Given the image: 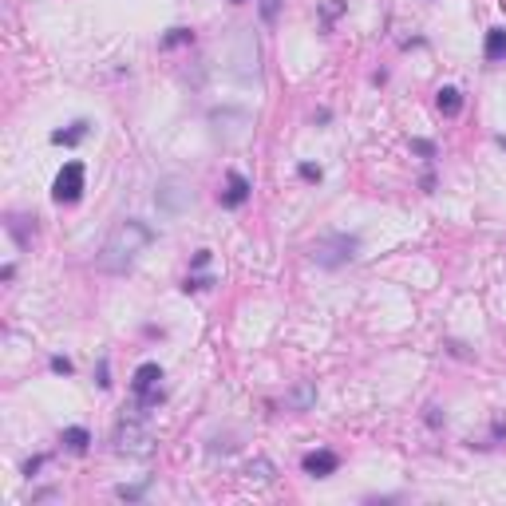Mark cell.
Listing matches in <instances>:
<instances>
[{
    "label": "cell",
    "mask_w": 506,
    "mask_h": 506,
    "mask_svg": "<svg viewBox=\"0 0 506 506\" xmlns=\"http://www.w3.org/2000/svg\"><path fill=\"white\" fill-rule=\"evenodd\" d=\"M435 103H439V111H443V115H459V111H463V95H459V87H439V99H435Z\"/></svg>",
    "instance_id": "7c38bea8"
},
{
    "label": "cell",
    "mask_w": 506,
    "mask_h": 506,
    "mask_svg": "<svg viewBox=\"0 0 506 506\" xmlns=\"http://www.w3.org/2000/svg\"><path fill=\"white\" fill-rule=\"evenodd\" d=\"M52 372H60V376H72V360H63V356H52Z\"/></svg>",
    "instance_id": "ac0fdd59"
},
{
    "label": "cell",
    "mask_w": 506,
    "mask_h": 506,
    "mask_svg": "<svg viewBox=\"0 0 506 506\" xmlns=\"http://www.w3.org/2000/svg\"><path fill=\"white\" fill-rule=\"evenodd\" d=\"M503 147H506V135H503Z\"/></svg>",
    "instance_id": "cb8c5ba5"
},
{
    "label": "cell",
    "mask_w": 506,
    "mask_h": 506,
    "mask_svg": "<svg viewBox=\"0 0 506 506\" xmlns=\"http://www.w3.org/2000/svg\"><path fill=\"white\" fill-rule=\"evenodd\" d=\"M194 32L190 28H171V36H162V48H178V44H190Z\"/></svg>",
    "instance_id": "5bb4252c"
},
{
    "label": "cell",
    "mask_w": 506,
    "mask_h": 506,
    "mask_svg": "<svg viewBox=\"0 0 506 506\" xmlns=\"http://www.w3.org/2000/svg\"><path fill=\"white\" fill-rule=\"evenodd\" d=\"M143 491H147V482H139V487H119V498H139Z\"/></svg>",
    "instance_id": "ffe728a7"
},
{
    "label": "cell",
    "mask_w": 506,
    "mask_h": 506,
    "mask_svg": "<svg viewBox=\"0 0 506 506\" xmlns=\"http://www.w3.org/2000/svg\"><path fill=\"white\" fill-rule=\"evenodd\" d=\"M155 443H159L155 432H150L139 416H131V420H123L119 427H115V451H119V455L147 459V455H155Z\"/></svg>",
    "instance_id": "7a4b0ae2"
},
{
    "label": "cell",
    "mask_w": 506,
    "mask_h": 506,
    "mask_svg": "<svg viewBox=\"0 0 506 506\" xmlns=\"http://www.w3.org/2000/svg\"><path fill=\"white\" fill-rule=\"evenodd\" d=\"M155 242V230L139 218H127L111 230V237L103 242V253H99V269L103 273H127L139 261V253Z\"/></svg>",
    "instance_id": "6da1fadb"
},
{
    "label": "cell",
    "mask_w": 506,
    "mask_h": 506,
    "mask_svg": "<svg viewBox=\"0 0 506 506\" xmlns=\"http://www.w3.org/2000/svg\"><path fill=\"white\" fill-rule=\"evenodd\" d=\"M87 119H79V123H72V131H56V135H52V143H60V147H75V143H84L87 139Z\"/></svg>",
    "instance_id": "8fae6325"
},
{
    "label": "cell",
    "mask_w": 506,
    "mask_h": 506,
    "mask_svg": "<svg viewBox=\"0 0 506 506\" xmlns=\"http://www.w3.org/2000/svg\"><path fill=\"white\" fill-rule=\"evenodd\" d=\"M356 249H360V242L352 234H324L313 242V261L321 269H340L345 261L356 258Z\"/></svg>",
    "instance_id": "3957f363"
},
{
    "label": "cell",
    "mask_w": 506,
    "mask_h": 506,
    "mask_svg": "<svg viewBox=\"0 0 506 506\" xmlns=\"http://www.w3.org/2000/svg\"><path fill=\"white\" fill-rule=\"evenodd\" d=\"M159 380H162V368L155 364V360H147V364H139L135 376H131V388H135V395L143 400V395L159 392Z\"/></svg>",
    "instance_id": "8992f818"
},
{
    "label": "cell",
    "mask_w": 506,
    "mask_h": 506,
    "mask_svg": "<svg viewBox=\"0 0 506 506\" xmlns=\"http://www.w3.org/2000/svg\"><path fill=\"white\" fill-rule=\"evenodd\" d=\"M336 467H340V459H336L333 451H309V455H305V475H313V479H324V475H333Z\"/></svg>",
    "instance_id": "52a82bcc"
},
{
    "label": "cell",
    "mask_w": 506,
    "mask_h": 506,
    "mask_svg": "<svg viewBox=\"0 0 506 506\" xmlns=\"http://www.w3.org/2000/svg\"><path fill=\"white\" fill-rule=\"evenodd\" d=\"M411 150L423 159H435V143H427V139H411Z\"/></svg>",
    "instance_id": "e0dca14e"
},
{
    "label": "cell",
    "mask_w": 506,
    "mask_h": 506,
    "mask_svg": "<svg viewBox=\"0 0 506 506\" xmlns=\"http://www.w3.org/2000/svg\"><path fill=\"white\" fill-rule=\"evenodd\" d=\"M155 202H159V210L166 214V218H178V214L194 202V194H190V186H186L182 178H162L159 190H155Z\"/></svg>",
    "instance_id": "5b68a950"
},
{
    "label": "cell",
    "mask_w": 506,
    "mask_h": 506,
    "mask_svg": "<svg viewBox=\"0 0 506 506\" xmlns=\"http://www.w3.org/2000/svg\"><path fill=\"white\" fill-rule=\"evenodd\" d=\"M313 400H317V392H313V384H301L293 395H289V404H293L297 411H305V408H313Z\"/></svg>",
    "instance_id": "4fadbf2b"
},
{
    "label": "cell",
    "mask_w": 506,
    "mask_h": 506,
    "mask_svg": "<svg viewBox=\"0 0 506 506\" xmlns=\"http://www.w3.org/2000/svg\"><path fill=\"white\" fill-rule=\"evenodd\" d=\"M277 8H281V0H261V20L273 24V20H277Z\"/></svg>",
    "instance_id": "2e32d148"
},
{
    "label": "cell",
    "mask_w": 506,
    "mask_h": 506,
    "mask_svg": "<svg viewBox=\"0 0 506 506\" xmlns=\"http://www.w3.org/2000/svg\"><path fill=\"white\" fill-rule=\"evenodd\" d=\"M99 388H111V380H107V360L99 364Z\"/></svg>",
    "instance_id": "603a6c76"
},
{
    "label": "cell",
    "mask_w": 506,
    "mask_h": 506,
    "mask_svg": "<svg viewBox=\"0 0 506 506\" xmlns=\"http://www.w3.org/2000/svg\"><path fill=\"white\" fill-rule=\"evenodd\" d=\"M345 13V4H340V0H329V4H321V16H324V24H333L336 16Z\"/></svg>",
    "instance_id": "9a60e30c"
},
{
    "label": "cell",
    "mask_w": 506,
    "mask_h": 506,
    "mask_svg": "<svg viewBox=\"0 0 506 506\" xmlns=\"http://www.w3.org/2000/svg\"><path fill=\"white\" fill-rule=\"evenodd\" d=\"M40 467H44V455H36V459H28V463H24V475H28V479H32V475H36Z\"/></svg>",
    "instance_id": "44dd1931"
},
{
    "label": "cell",
    "mask_w": 506,
    "mask_h": 506,
    "mask_svg": "<svg viewBox=\"0 0 506 506\" xmlns=\"http://www.w3.org/2000/svg\"><path fill=\"white\" fill-rule=\"evenodd\" d=\"M487 60H506V28H491V32H487Z\"/></svg>",
    "instance_id": "9c48e42d"
},
{
    "label": "cell",
    "mask_w": 506,
    "mask_h": 506,
    "mask_svg": "<svg viewBox=\"0 0 506 506\" xmlns=\"http://www.w3.org/2000/svg\"><path fill=\"white\" fill-rule=\"evenodd\" d=\"M210 265V249H198L194 253V269H206Z\"/></svg>",
    "instance_id": "7402d4cb"
},
{
    "label": "cell",
    "mask_w": 506,
    "mask_h": 506,
    "mask_svg": "<svg viewBox=\"0 0 506 506\" xmlns=\"http://www.w3.org/2000/svg\"><path fill=\"white\" fill-rule=\"evenodd\" d=\"M87 443H91V432H87V427H63V447H68V451L84 455Z\"/></svg>",
    "instance_id": "30bf717a"
},
{
    "label": "cell",
    "mask_w": 506,
    "mask_h": 506,
    "mask_svg": "<svg viewBox=\"0 0 506 506\" xmlns=\"http://www.w3.org/2000/svg\"><path fill=\"white\" fill-rule=\"evenodd\" d=\"M249 198V182H246V174H230V190H226L222 194V206H230V210H234V206H242V202H246Z\"/></svg>",
    "instance_id": "ba28073f"
},
{
    "label": "cell",
    "mask_w": 506,
    "mask_h": 506,
    "mask_svg": "<svg viewBox=\"0 0 506 506\" xmlns=\"http://www.w3.org/2000/svg\"><path fill=\"white\" fill-rule=\"evenodd\" d=\"M84 182H87L84 162H63V171L56 174V186H52V198H56L60 206H72V202L84 198Z\"/></svg>",
    "instance_id": "277c9868"
},
{
    "label": "cell",
    "mask_w": 506,
    "mask_h": 506,
    "mask_svg": "<svg viewBox=\"0 0 506 506\" xmlns=\"http://www.w3.org/2000/svg\"><path fill=\"white\" fill-rule=\"evenodd\" d=\"M301 178H309V182H321V166L305 162V166H301Z\"/></svg>",
    "instance_id": "d6986e66"
},
{
    "label": "cell",
    "mask_w": 506,
    "mask_h": 506,
    "mask_svg": "<svg viewBox=\"0 0 506 506\" xmlns=\"http://www.w3.org/2000/svg\"><path fill=\"white\" fill-rule=\"evenodd\" d=\"M234 4H242V0H234Z\"/></svg>",
    "instance_id": "d4e9b609"
}]
</instances>
